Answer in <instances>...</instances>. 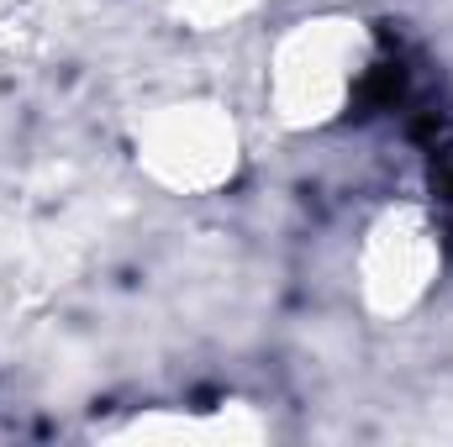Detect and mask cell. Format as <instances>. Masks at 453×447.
Segmentation results:
<instances>
[{"instance_id": "1", "label": "cell", "mask_w": 453, "mask_h": 447, "mask_svg": "<svg viewBox=\"0 0 453 447\" xmlns=\"http://www.w3.org/2000/svg\"><path fill=\"white\" fill-rule=\"evenodd\" d=\"M401 101H406V64H401V58H380V64L358 80V90H353V111L358 116L395 111Z\"/></svg>"}]
</instances>
